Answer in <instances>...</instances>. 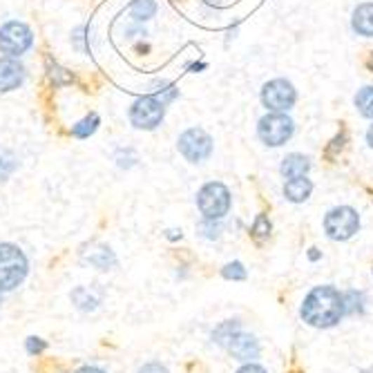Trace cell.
Wrapping results in <instances>:
<instances>
[{"label":"cell","instance_id":"6da1fadb","mask_svg":"<svg viewBox=\"0 0 373 373\" xmlns=\"http://www.w3.org/2000/svg\"><path fill=\"white\" fill-rule=\"evenodd\" d=\"M299 318L313 329H333L338 327L344 318V302L342 293L331 284L313 286L302 299L299 306Z\"/></svg>","mask_w":373,"mask_h":373},{"label":"cell","instance_id":"7a4b0ae2","mask_svg":"<svg viewBox=\"0 0 373 373\" xmlns=\"http://www.w3.org/2000/svg\"><path fill=\"white\" fill-rule=\"evenodd\" d=\"M29 262L16 244H0V293L18 288L27 278Z\"/></svg>","mask_w":373,"mask_h":373},{"label":"cell","instance_id":"3957f363","mask_svg":"<svg viewBox=\"0 0 373 373\" xmlns=\"http://www.w3.org/2000/svg\"><path fill=\"white\" fill-rule=\"evenodd\" d=\"M231 190L222 182H210L197 192V208L203 219H224L231 212Z\"/></svg>","mask_w":373,"mask_h":373},{"label":"cell","instance_id":"277c9868","mask_svg":"<svg viewBox=\"0 0 373 373\" xmlns=\"http://www.w3.org/2000/svg\"><path fill=\"white\" fill-rule=\"evenodd\" d=\"M360 231V215L351 206H335L324 217V233L333 242H346Z\"/></svg>","mask_w":373,"mask_h":373},{"label":"cell","instance_id":"5b68a950","mask_svg":"<svg viewBox=\"0 0 373 373\" xmlns=\"http://www.w3.org/2000/svg\"><path fill=\"white\" fill-rule=\"evenodd\" d=\"M165 116V103L159 96L148 94L141 96L130 107V123L137 130H154L159 128Z\"/></svg>","mask_w":373,"mask_h":373},{"label":"cell","instance_id":"8992f818","mask_svg":"<svg viewBox=\"0 0 373 373\" xmlns=\"http://www.w3.org/2000/svg\"><path fill=\"white\" fill-rule=\"evenodd\" d=\"M295 132V123L291 116H286L284 112H271L266 116L259 118L257 126V135L259 139L271 148H280L284 143L293 137Z\"/></svg>","mask_w":373,"mask_h":373},{"label":"cell","instance_id":"52a82bcc","mask_svg":"<svg viewBox=\"0 0 373 373\" xmlns=\"http://www.w3.org/2000/svg\"><path fill=\"white\" fill-rule=\"evenodd\" d=\"M34 45V34L29 29V25L20 20H9L0 27V52L18 58L25 54L29 47Z\"/></svg>","mask_w":373,"mask_h":373},{"label":"cell","instance_id":"ba28073f","mask_svg":"<svg viewBox=\"0 0 373 373\" xmlns=\"http://www.w3.org/2000/svg\"><path fill=\"white\" fill-rule=\"evenodd\" d=\"M177 148L190 163H201L212 154V139L206 130L190 128L177 141Z\"/></svg>","mask_w":373,"mask_h":373},{"label":"cell","instance_id":"9c48e42d","mask_svg":"<svg viewBox=\"0 0 373 373\" xmlns=\"http://www.w3.org/2000/svg\"><path fill=\"white\" fill-rule=\"evenodd\" d=\"M295 88L286 79H275L269 81L262 88V103L264 107H269L271 112H286L295 105Z\"/></svg>","mask_w":373,"mask_h":373},{"label":"cell","instance_id":"30bf717a","mask_svg":"<svg viewBox=\"0 0 373 373\" xmlns=\"http://www.w3.org/2000/svg\"><path fill=\"white\" fill-rule=\"evenodd\" d=\"M228 353H231L239 362H255L259 358V342L255 335H250L246 331L239 329L237 333H233V338L226 342Z\"/></svg>","mask_w":373,"mask_h":373},{"label":"cell","instance_id":"8fae6325","mask_svg":"<svg viewBox=\"0 0 373 373\" xmlns=\"http://www.w3.org/2000/svg\"><path fill=\"white\" fill-rule=\"evenodd\" d=\"M25 65L18 58L3 56L0 58V92H14L25 83Z\"/></svg>","mask_w":373,"mask_h":373},{"label":"cell","instance_id":"7c38bea8","mask_svg":"<svg viewBox=\"0 0 373 373\" xmlns=\"http://www.w3.org/2000/svg\"><path fill=\"white\" fill-rule=\"evenodd\" d=\"M313 192V184L311 179L306 177H295V179H288L284 184V197L293 203H304Z\"/></svg>","mask_w":373,"mask_h":373},{"label":"cell","instance_id":"4fadbf2b","mask_svg":"<svg viewBox=\"0 0 373 373\" xmlns=\"http://www.w3.org/2000/svg\"><path fill=\"white\" fill-rule=\"evenodd\" d=\"M311 170V161L308 156L304 154H288L282 159V165H280V172L286 177V179H295V177H306V172Z\"/></svg>","mask_w":373,"mask_h":373},{"label":"cell","instance_id":"5bb4252c","mask_svg":"<svg viewBox=\"0 0 373 373\" xmlns=\"http://www.w3.org/2000/svg\"><path fill=\"white\" fill-rule=\"evenodd\" d=\"M351 27L360 36H367V39H371V36H373V3H365V5L355 7L353 18H351Z\"/></svg>","mask_w":373,"mask_h":373},{"label":"cell","instance_id":"9a60e30c","mask_svg":"<svg viewBox=\"0 0 373 373\" xmlns=\"http://www.w3.org/2000/svg\"><path fill=\"white\" fill-rule=\"evenodd\" d=\"M342 302H344V316H362L365 313V304H367V297L362 291H344L342 293Z\"/></svg>","mask_w":373,"mask_h":373},{"label":"cell","instance_id":"2e32d148","mask_svg":"<svg viewBox=\"0 0 373 373\" xmlns=\"http://www.w3.org/2000/svg\"><path fill=\"white\" fill-rule=\"evenodd\" d=\"M86 259L92 264L94 269H99V271H107V269H112L114 264H116V257H114V252L107 248V246H99V248H94L90 250Z\"/></svg>","mask_w":373,"mask_h":373},{"label":"cell","instance_id":"e0dca14e","mask_svg":"<svg viewBox=\"0 0 373 373\" xmlns=\"http://www.w3.org/2000/svg\"><path fill=\"white\" fill-rule=\"evenodd\" d=\"M99 126H101V116L96 114V112H92V114H88L86 118H81L79 123L72 126V137H76V139H90L94 132L99 130Z\"/></svg>","mask_w":373,"mask_h":373},{"label":"cell","instance_id":"ac0fdd59","mask_svg":"<svg viewBox=\"0 0 373 373\" xmlns=\"http://www.w3.org/2000/svg\"><path fill=\"white\" fill-rule=\"evenodd\" d=\"M271 233H273V224L269 219V215H264V212L257 215L255 222L250 226V237L255 239L257 244H264V242H269Z\"/></svg>","mask_w":373,"mask_h":373},{"label":"cell","instance_id":"d6986e66","mask_svg":"<svg viewBox=\"0 0 373 373\" xmlns=\"http://www.w3.org/2000/svg\"><path fill=\"white\" fill-rule=\"evenodd\" d=\"M239 329H242V322L239 320H226L212 331V342H217L219 346H226V342L231 340L233 333H237Z\"/></svg>","mask_w":373,"mask_h":373},{"label":"cell","instance_id":"ffe728a7","mask_svg":"<svg viewBox=\"0 0 373 373\" xmlns=\"http://www.w3.org/2000/svg\"><path fill=\"white\" fill-rule=\"evenodd\" d=\"M156 14V3L154 0H135V3L130 5V16L143 22V20H150Z\"/></svg>","mask_w":373,"mask_h":373},{"label":"cell","instance_id":"44dd1931","mask_svg":"<svg viewBox=\"0 0 373 373\" xmlns=\"http://www.w3.org/2000/svg\"><path fill=\"white\" fill-rule=\"evenodd\" d=\"M72 302H74L81 311H94L96 306H99L101 299L99 297H94L90 293V288L86 286H79L74 293H72Z\"/></svg>","mask_w":373,"mask_h":373},{"label":"cell","instance_id":"7402d4cb","mask_svg":"<svg viewBox=\"0 0 373 373\" xmlns=\"http://www.w3.org/2000/svg\"><path fill=\"white\" fill-rule=\"evenodd\" d=\"M355 107L365 118H373V86H367L355 94Z\"/></svg>","mask_w":373,"mask_h":373},{"label":"cell","instance_id":"603a6c76","mask_svg":"<svg viewBox=\"0 0 373 373\" xmlns=\"http://www.w3.org/2000/svg\"><path fill=\"white\" fill-rule=\"evenodd\" d=\"M16 168H18V159H16V154H14V152H9V150H3V148H0V184L7 182V179L16 172Z\"/></svg>","mask_w":373,"mask_h":373},{"label":"cell","instance_id":"cb8c5ba5","mask_svg":"<svg viewBox=\"0 0 373 373\" xmlns=\"http://www.w3.org/2000/svg\"><path fill=\"white\" fill-rule=\"evenodd\" d=\"M47 76H50V81L54 83V86H67V83L74 81V76H72L67 69L58 67L56 63L50 61V58H47Z\"/></svg>","mask_w":373,"mask_h":373},{"label":"cell","instance_id":"d4e9b609","mask_svg":"<svg viewBox=\"0 0 373 373\" xmlns=\"http://www.w3.org/2000/svg\"><path fill=\"white\" fill-rule=\"evenodd\" d=\"M222 275H224V280H231V282H244V280L248 278V273H246V269H244L242 262L226 264V266L222 269Z\"/></svg>","mask_w":373,"mask_h":373},{"label":"cell","instance_id":"484cf974","mask_svg":"<svg viewBox=\"0 0 373 373\" xmlns=\"http://www.w3.org/2000/svg\"><path fill=\"white\" fill-rule=\"evenodd\" d=\"M197 231H199L201 237H206V239H217L222 235V224H219V219H201Z\"/></svg>","mask_w":373,"mask_h":373},{"label":"cell","instance_id":"4316f807","mask_svg":"<svg viewBox=\"0 0 373 373\" xmlns=\"http://www.w3.org/2000/svg\"><path fill=\"white\" fill-rule=\"evenodd\" d=\"M25 348H27L29 355H41V353L47 351V342L43 338H27Z\"/></svg>","mask_w":373,"mask_h":373},{"label":"cell","instance_id":"83f0119b","mask_svg":"<svg viewBox=\"0 0 373 373\" xmlns=\"http://www.w3.org/2000/svg\"><path fill=\"white\" fill-rule=\"evenodd\" d=\"M116 161H118V168H132L135 165V161H137V156H135V152L132 150H118V154H116Z\"/></svg>","mask_w":373,"mask_h":373},{"label":"cell","instance_id":"f1b7e54d","mask_svg":"<svg viewBox=\"0 0 373 373\" xmlns=\"http://www.w3.org/2000/svg\"><path fill=\"white\" fill-rule=\"evenodd\" d=\"M235 373H269V371L264 369L262 365H257V362H244Z\"/></svg>","mask_w":373,"mask_h":373},{"label":"cell","instance_id":"f546056e","mask_svg":"<svg viewBox=\"0 0 373 373\" xmlns=\"http://www.w3.org/2000/svg\"><path fill=\"white\" fill-rule=\"evenodd\" d=\"M139 373H170L161 362H148L139 369Z\"/></svg>","mask_w":373,"mask_h":373},{"label":"cell","instance_id":"4dcf8cb0","mask_svg":"<svg viewBox=\"0 0 373 373\" xmlns=\"http://www.w3.org/2000/svg\"><path fill=\"white\" fill-rule=\"evenodd\" d=\"M344 141H346V135H344V132H342V135H340L338 139H335V141H333V146L329 148V154L333 156V154H335V150H338V148L342 150V148H344Z\"/></svg>","mask_w":373,"mask_h":373},{"label":"cell","instance_id":"1f68e13d","mask_svg":"<svg viewBox=\"0 0 373 373\" xmlns=\"http://www.w3.org/2000/svg\"><path fill=\"white\" fill-rule=\"evenodd\" d=\"M74 373H105V371L99 369V367H81V369L74 371Z\"/></svg>","mask_w":373,"mask_h":373},{"label":"cell","instance_id":"d6a6232c","mask_svg":"<svg viewBox=\"0 0 373 373\" xmlns=\"http://www.w3.org/2000/svg\"><path fill=\"white\" fill-rule=\"evenodd\" d=\"M308 259H311V262H318V259H322V252H320L318 248H311V250H308Z\"/></svg>","mask_w":373,"mask_h":373},{"label":"cell","instance_id":"836d02e7","mask_svg":"<svg viewBox=\"0 0 373 373\" xmlns=\"http://www.w3.org/2000/svg\"><path fill=\"white\" fill-rule=\"evenodd\" d=\"M168 239H182V231H168Z\"/></svg>","mask_w":373,"mask_h":373},{"label":"cell","instance_id":"e575fe53","mask_svg":"<svg viewBox=\"0 0 373 373\" xmlns=\"http://www.w3.org/2000/svg\"><path fill=\"white\" fill-rule=\"evenodd\" d=\"M367 141H369V146L373 148V126L369 128V132H367Z\"/></svg>","mask_w":373,"mask_h":373},{"label":"cell","instance_id":"d590c367","mask_svg":"<svg viewBox=\"0 0 373 373\" xmlns=\"http://www.w3.org/2000/svg\"><path fill=\"white\" fill-rule=\"evenodd\" d=\"M203 67H206L203 63H195V65H190V72H197V69H203Z\"/></svg>","mask_w":373,"mask_h":373},{"label":"cell","instance_id":"8d00e7d4","mask_svg":"<svg viewBox=\"0 0 373 373\" xmlns=\"http://www.w3.org/2000/svg\"><path fill=\"white\" fill-rule=\"evenodd\" d=\"M369 67L373 69V52H371V56H369Z\"/></svg>","mask_w":373,"mask_h":373},{"label":"cell","instance_id":"74e56055","mask_svg":"<svg viewBox=\"0 0 373 373\" xmlns=\"http://www.w3.org/2000/svg\"><path fill=\"white\" fill-rule=\"evenodd\" d=\"M360 373H373V367H369V369H362Z\"/></svg>","mask_w":373,"mask_h":373}]
</instances>
